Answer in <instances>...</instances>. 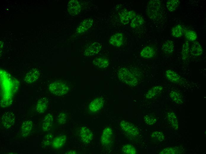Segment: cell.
I'll list each match as a JSON object with an SVG mask.
<instances>
[{
	"mask_svg": "<svg viewBox=\"0 0 206 154\" xmlns=\"http://www.w3.org/2000/svg\"><path fill=\"white\" fill-rule=\"evenodd\" d=\"M67 140V137L65 135L59 136L53 139L51 145L54 148H59L65 145Z\"/></svg>",
	"mask_w": 206,
	"mask_h": 154,
	"instance_id": "cell-20",
	"label": "cell"
},
{
	"mask_svg": "<svg viewBox=\"0 0 206 154\" xmlns=\"http://www.w3.org/2000/svg\"><path fill=\"white\" fill-rule=\"evenodd\" d=\"M49 89L53 94L60 96L67 93L69 91V88L65 82L60 81H56L50 84Z\"/></svg>",
	"mask_w": 206,
	"mask_h": 154,
	"instance_id": "cell-4",
	"label": "cell"
},
{
	"mask_svg": "<svg viewBox=\"0 0 206 154\" xmlns=\"http://www.w3.org/2000/svg\"><path fill=\"white\" fill-rule=\"evenodd\" d=\"M15 121V116L14 113L10 112L4 113L1 118V122L3 126L6 129L12 127Z\"/></svg>",
	"mask_w": 206,
	"mask_h": 154,
	"instance_id": "cell-7",
	"label": "cell"
},
{
	"mask_svg": "<svg viewBox=\"0 0 206 154\" xmlns=\"http://www.w3.org/2000/svg\"><path fill=\"white\" fill-rule=\"evenodd\" d=\"M164 12L162 3L160 1L151 0L148 3L147 12L150 19L156 21L160 20Z\"/></svg>",
	"mask_w": 206,
	"mask_h": 154,
	"instance_id": "cell-2",
	"label": "cell"
},
{
	"mask_svg": "<svg viewBox=\"0 0 206 154\" xmlns=\"http://www.w3.org/2000/svg\"><path fill=\"white\" fill-rule=\"evenodd\" d=\"M134 14L132 11L125 9L120 13V20L122 23L126 24L135 16Z\"/></svg>",
	"mask_w": 206,
	"mask_h": 154,
	"instance_id": "cell-14",
	"label": "cell"
},
{
	"mask_svg": "<svg viewBox=\"0 0 206 154\" xmlns=\"http://www.w3.org/2000/svg\"><path fill=\"white\" fill-rule=\"evenodd\" d=\"M53 122V116L51 113H48L44 117L43 121L42 129L44 131H47L51 129Z\"/></svg>",
	"mask_w": 206,
	"mask_h": 154,
	"instance_id": "cell-16",
	"label": "cell"
},
{
	"mask_svg": "<svg viewBox=\"0 0 206 154\" xmlns=\"http://www.w3.org/2000/svg\"><path fill=\"white\" fill-rule=\"evenodd\" d=\"M78 136L81 141L86 145L89 144L93 137V134L91 130L85 126H81L79 129Z\"/></svg>",
	"mask_w": 206,
	"mask_h": 154,
	"instance_id": "cell-6",
	"label": "cell"
},
{
	"mask_svg": "<svg viewBox=\"0 0 206 154\" xmlns=\"http://www.w3.org/2000/svg\"><path fill=\"white\" fill-rule=\"evenodd\" d=\"M33 126V123L32 121L28 120L24 122L20 129L21 136L24 137L28 136L31 132Z\"/></svg>",
	"mask_w": 206,
	"mask_h": 154,
	"instance_id": "cell-13",
	"label": "cell"
},
{
	"mask_svg": "<svg viewBox=\"0 0 206 154\" xmlns=\"http://www.w3.org/2000/svg\"><path fill=\"white\" fill-rule=\"evenodd\" d=\"M156 54L155 49L153 46L148 45L144 47L141 50L140 55L145 59L151 58L154 57Z\"/></svg>",
	"mask_w": 206,
	"mask_h": 154,
	"instance_id": "cell-12",
	"label": "cell"
},
{
	"mask_svg": "<svg viewBox=\"0 0 206 154\" xmlns=\"http://www.w3.org/2000/svg\"><path fill=\"white\" fill-rule=\"evenodd\" d=\"M184 33L185 37L189 41H194L197 38V33L193 31L186 30L184 31Z\"/></svg>",
	"mask_w": 206,
	"mask_h": 154,
	"instance_id": "cell-34",
	"label": "cell"
},
{
	"mask_svg": "<svg viewBox=\"0 0 206 154\" xmlns=\"http://www.w3.org/2000/svg\"><path fill=\"white\" fill-rule=\"evenodd\" d=\"M102 45L97 42H94L87 46L84 52V55L91 56L97 54L101 51Z\"/></svg>",
	"mask_w": 206,
	"mask_h": 154,
	"instance_id": "cell-8",
	"label": "cell"
},
{
	"mask_svg": "<svg viewBox=\"0 0 206 154\" xmlns=\"http://www.w3.org/2000/svg\"><path fill=\"white\" fill-rule=\"evenodd\" d=\"M53 139V134L51 133H48L44 137L42 144L43 145L45 146H49L52 144Z\"/></svg>",
	"mask_w": 206,
	"mask_h": 154,
	"instance_id": "cell-35",
	"label": "cell"
},
{
	"mask_svg": "<svg viewBox=\"0 0 206 154\" xmlns=\"http://www.w3.org/2000/svg\"><path fill=\"white\" fill-rule=\"evenodd\" d=\"M179 4V0H169L167 2L166 6L169 11L173 12L176 9Z\"/></svg>",
	"mask_w": 206,
	"mask_h": 154,
	"instance_id": "cell-29",
	"label": "cell"
},
{
	"mask_svg": "<svg viewBox=\"0 0 206 154\" xmlns=\"http://www.w3.org/2000/svg\"><path fill=\"white\" fill-rule=\"evenodd\" d=\"M161 49L165 54H171L174 49V45L173 41L169 40L165 41L162 44Z\"/></svg>",
	"mask_w": 206,
	"mask_h": 154,
	"instance_id": "cell-24",
	"label": "cell"
},
{
	"mask_svg": "<svg viewBox=\"0 0 206 154\" xmlns=\"http://www.w3.org/2000/svg\"><path fill=\"white\" fill-rule=\"evenodd\" d=\"M122 152L125 154H136L137 153L136 148L130 144L123 145L122 147Z\"/></svg>",
	"mask_w": 206,
	"mask_h": 154,
	"instance_id": "cell-28",
	"label": "cell"
},
{
	"mask_svg": "<svg viewBox=\"0 0 206 154\" xmlns=\"http://www.w3.org/2000/svg\"><path fill=\"white\" fill-rule=\"evenodd\" d=\"M48 105V100L46 97L39 99L36 104V109L39 113H43L46 110Z\"/></svg>",
	"mask_w": 206,
	"mask_h": 154,
	"instance_id": "cell-22",
	"label": "cell"
},
{
	"mask_svg": "<svg viewBox=\"0 0 206 154\" xmlns=\"http://www.w3.org/2000/svg\"><path fill=\"white\" fill-rule=\"evenodd\" d=\"M93 20L91 18H88L84 20L81 23L76 30L78 34H81L86 32L92 25Z\"/></svg>",
	"mask_w": 206,
	"mask_h": 154,
	"instance_id": "cell-15",
	"label": "cell"
},
{
	"mask_svg": "<svg viewBox=\"0 0 206 154\" xmlns=\"http://www.w3.org/2000/svg\"><path fill=\"white\" fill-rule=\"evenodd\" d=\"M163 89L161 85L154 86L149 89L146 93L145 97L147 99H152L159 95Z\"/></svg>",
	"mask_w": 206,
	"mask_h": 154,
	"instance_id": "cell-17",
	"label": "cell"
},
{
	"mask_svg": "<svg viewBox=\"0 0 206 154\" xmlns=\"http://www.w3.org/2000/svg\"><path fill=\"white\" fill-rule=\"evenodd\" d=\"M151 138L157 142H162L165 139L164 134L161 131H156L153 132L150 135Z\"/></svg>",
	"mask_w": 206,
	"mask_h": 154,
	"instance_id": "cell-31",
	"label": "cell"
},
{
	"mask_svg": "<svg viewBox=\"0 0 206 154\" xmlns=\"http://www.w3.org/2000/svg\"><path fill=\"white\" fill-rule=\"evenodd\" d=\"M120 80L125 84L131 86H136L138 84L139 77L137 74L126 68H120L118 72Z\"/></svg>",
	"mask_w": 206,
	"mask_h": 154,
	"instance_id": "cell-1",
	"label": "cell"
},
{
	"mask_svg": "<svg viewBox=\"0 0 206 154\" xmlns=\"http://www.w3.org/2000/svg\"><path fill=\"white\" fill-rule=\"evenodd\" d=\"M124 41V36L123 34L121 32H118L111 37L109 42L113 46L120 47L123 44Z\"/></svg>",
	"mask_w": 206,
	"mask_h": 154,
	"instance_id": "cell-11",
	"label": "cell"
},
{
	"mask_svg": "<svg viewBox=\"0 0 206 154\" xmlns=\"http://www.w3.org/2000/svg\"><path fill=\"white\" fill-rule=\"evenodd\" d=\"M190 44L188 41H186L183 44L181 51L182 59H186L188 57L190 52Z\"/></svg>",
	"mask_w": 206,
	"mask_h": 154,
	"instance_id": "cell-32",
	"label": "cell"
},
{
	"mask_svg": "<svg viewBox=\"0 0 206 154\" xmlns=\"http://www.w3.org/2000/svg\"><path fill=\"white\" fill-rule=\"evenodd\" d=\"M184 33V30L182 26L178 25L173 27L172 29V36L176 38H179L182 36Z\"/></svg>",
	"mask_w": 206,
	"mask_h": 154,
	"instance_id": "cell-30",
	"label": "cell"
},
{
	"mask_svg": "<svg viewBox=\"0 0 206 154\" xmlns=\"http://www.w3.org/2000/svg\"><path fill=\"white\" fill-rule=\"evenodd\" d=\"M113 131L110 126H107L102 131L100 138V142L103 147L108 148L111 146L113 142Z\"/></svg>",
	"mask_w": 206,
	"mask_h": 154,
	"instance_id": "cell-5",
	"label": "cell"
},
{
	"mask_svg": "<svg viewBox=\"0 0 206 154\" xmlns=\"http://www.w3.org/2000/svg\"><path fill=\"white\" fill-rule=\"evenodd\" d=\"M39 74V73L37 70H32L27 73L25 77L24 80L28 83H32L38 79Z\"/></svg>",
	"mask_w": 206,
	"mask_h": 154,
	"instance_id": "cell-21",
	"label": "cell"
},
{
	"mask_svg": "<svg viewBox=\"0 0 206 154\" xmlns=\"http://www.w3.org/2000/svg\"><path fill=\"white\" fill-rule=\"evenodd\" d=\"M180 150L177 147L166 148L161 150L159 153L160 154H178Z\"/></svg>",
	"mask_w": 206,
	"mask_h": 154,
	"instance_id": "cell-37",
	"label": "cell"
},
{
	"mask_svg": "<svg viewBox=\"0 0 206 154\" xmlns=\"http://www.w3.org/2000/svg\"><path fill=\"white\" fill-rule=\"evenodd\" d=\"M190 52L191 54L195 56H198L202 54L203 49L198 42L196 41L192 43L190 48Z\"/></svg>",
	"mask_w": 206,
	"mask_h": 154,
	"instance_id": "cell-25",
	"label": "cell"
},
{
	"mask_svg": "<svg viewBox=\"0 0 206 154\" xmlns=\"http://www.w3.org/2000/svg\"><path fill=\"white\" fill-rule=\"evenodd\" d=\"M167 118L171 126L175 130L178 129V123L177 116L175 113L172 111L168 112L167 115Z\"/></svg>",
	"mask_w": 206,
	"mask_h": 154,
	"instance_id": "cell-23",
	"label": "cell"
},
{
	"mask_svg": "<svg viewBox=\"0 0 206 154\" xmlns=\"http://www.w3.org/2000/svg\"><path fill=\"white\" fill-rule=\"evenodd\" d=\"M144 22L142 17L140 15H137L131 20L130 26L133 28H136L142 25Z\"/></svg>",
	"mask_w": 206,
	"mask_h": 154,
	"instance_id": "cell-27",
	"label": "cell"
},
{
	"mask_svg": "<svg viewBox=\"0 0 206 154\" xmlns=\"http://www.w3.org/2000/svg\"><path fill=\"white\" fill-rule=\"evenodd\" d=\"M67 118V115L64 113L61 112L57 117V122L59 124H64L66 123Z\"/></svg>",
	"mask_w": 206,
	"mask_h": 154,
	"instance_id": "cell-36",
	"label": "cell"
},
{
	"mask_svg": "<svg viewBox=\"0 0 206 154\" xmlns=\"http://www.w3.org/2000/svg\"><path fill=\"white\" fill-rule=\"evenodd\" d=\"M143 120L146 124L150 126L155 124L157 121L156 118L154 116L149 115H145L143 117Z\"/></svg>",
	"mask_w": 206,
	"mask_h": 154,
	"instance_id": "cell-33",
	"label": "cell"
},
{
	"mask_svg": "<svg viewBox=\"0 0 206 154\" xmlns=\"http://www.w3.org/2000/svg\"><path fill=\"white\" fill-rule=\"evenodd\" d=\"M65 154H77V152L74 151L73 150H69L65 153Z\"/></svg>",
	"mask_w": 206,
	"mask_h": 154,
	"instance_id": "cell-38",
	"label": "cell"
},
{
	"mask_svg": "<svg viewBox=\"0 0 206 154\" xmlns=\"http://www.w3.org/2000/svg\"><path fill=\"white\" fill-rule=\"evenodd\" d=\"M120 126L122 131L128 137L134 139L140 134L138 128L132 123L125 120H122Z\"/></svg>",
	"mask_w": 206,
	"mask_h": 154,
	"instance_id": "cell-3",
	"label": "cell"
},
{
	"mask_svg": "<svg viewBox=\"0 0 206 154\" xmlns=\"http://www.w3.org/2000/svg\"><path fill=\"white\" fill-rule=\"evenodd\" d=\"M67 9L70 14L72 15H78L80 13L81 7L78 1L71 0L68 3Z\"/></svg>",
	"mask_w": 206,
	"mask_h": 154,
	"instance_id": "cell-10",
	"label": "cell"
},
{
	"mask_svg": "<svg viewBox=\"0 0 206 154\" xmlns=\"http://www.w3.org/2000/svg\"><path fill=\"white\" fill-rule=\"evenodd\" d=\"M165 76L166 78L169 81L177 84L181 80V77L178 74L171 70H168L165 72Z\"/></svg>",
	"mask_w": 206,
	"mask_h": 154,
	"instance_id": "cell-18",
	"label": "cell"
},
{
	"mask_svg": "<svg viewBox=\"0 0 206 154\" xmlns=\"http://www.w3.org/2000/svg\"><path fill=\"white\" fill-rule=\"evenodd\" d=\"M170 99L177 104H182L183 103L182 96L179 92L175 90L171 91L169 94Z\"/></svg>",
	"mask_w": 206,
	"mask_h": 154,
	"instance_id": "cell-26",
	"label": "cell"
},
{
	"mask_svg": "<svg viewBox=\"0 0 206 154\" xmlns=\"http://www.w3.org/2000/svg\"><path fill=\"white\" fill-rule=\"evenodd\" d=\"M104 100L102 98L98 97L94 99L90 103L88 108L91 113L97 112L102 108Z\"/></svg>",
	"mask_w": 206,
	"mask_h": 154,
	"instance_id": "cell-9",
	"label": "cell"
},
{
	"mask_svg": "<svg viewBox=\"0 0 206 154\" xmlns=\"http://www.w3.org/2000/svg\"><path fill=\"white\" fill-rule=\"evenodd\" d=\"M93 63L95 66L101 68L107 67L109 64V60L107 57L102 56L96 58L93 61Z\"/></svg>",
	"mask_w": 206,
	"mask_h": 154,
	"instance_id": "cell-19",
	"label": "cell"
}]
</instances>
